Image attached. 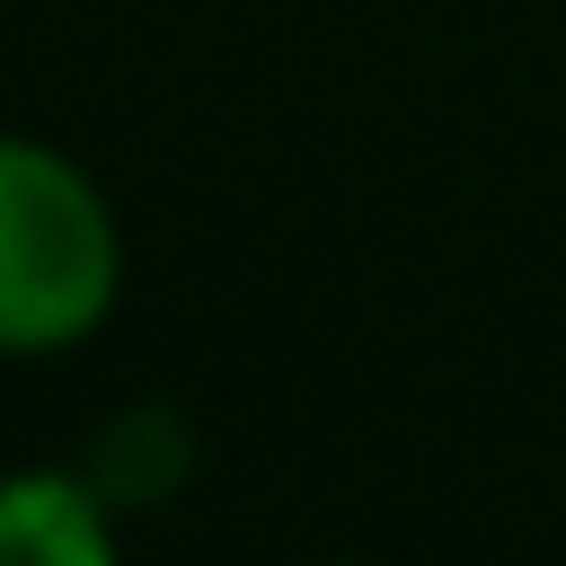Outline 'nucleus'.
I'll list each match as a JSON object with an SVG mask.
<instances>
[{"label":"nucleus","instance_id":"3","mask_svg":"<svg viewBox=\"0 0 566 566\" xmlns=\"http://www.w3.org/2000/svg\"><path fill=\"white\" fill-rule=\"evenodd\" d=\"M80 469L106 486V504L115 513H150V504H168L177 486H186V469H195V433L168 416V407H115L106 424H97V442L80 451Z\"/></svg>","mask_w":566,"mask_h":566},{"label":"nucleus","instance_id":"1","mask_svg":"<svg viewBox=\"0 0 566 566\" xmlns=\"http://www.w3.org/2000/svg\"><path fill=\"white\" fill-rule=\"evenodd\" d=\"M124 310V221L44 133L0 142V345L53 363Z\"/></svg>","mask_w":566,"mask_h":566},{"label":"nucleus","instance_id":"2","mask_svg":"<svg viewBox=\"0 0 566 566\" xmlns=\"http://www.w3.org/2000/svg\"><path fill=\"white\" fill-rule=\"evenodd\" d=\"M115 504L80 460H27L0 486V548L18 566H115Z\"/></svg>","mask_w":566,"mask_h":566}]
</instances>
